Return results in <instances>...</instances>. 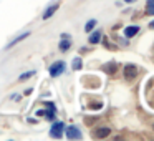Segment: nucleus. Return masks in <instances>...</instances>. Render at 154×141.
<instances>
[{"mask_svg":"<svg viewBox=\"0 0 154 141\" xmlns=\"http://www.w3.org/2000/svg\"><path fill=\"white\" fill-rule=\"evenodd\" d=\"M63 71H65V61H55L50 67V77L57 78V77H60Z\"/></svg>","mask_w":154,"mask_h":141,"instance_id":"1","label":"nucleus"},{"mask_svg":"<svg viewBox=\"0 0 154 141\" xmlns=\"http://www.w3.org/2000/svg\"><path fill=\"white\" fill-rule=\"evenodd\" d=\"M63 123L61 121H58V123H55L53 126H51V130H50V136L51 138H61V134H63Z\"/></svg>","mask_w":154,"mask_h":141,"instance_id":"2","label":"nucleus"},{"mask_svg":"<svg viewBox=\"0 0 154 141\" xmlns=\"http://www.w3.org/2000/svg\"><path fill=\"white\" fill-rule=\"evenodd\" d=\"M136 75H137L136 65H126L124 67V77H126V80H133V78H136Z\"/></svg>","mask_w":154,"mask_h":141,"instance_id":"3","label":"nucleus"},{"mask_svg":"<svg viewBox=\"0 0 154 141\" xmlns=\"http://www.w3.org/2000/svg\"><path fill=\"white\" fill-rule=\"evenodd\" d=\"M70 47H71V37L66 33H63L61 35V40H60V50L66 52V50H70Z\"/></svg>","mask_w":154,"mask_h":141,"instance_id":"4","label":"nucleus"},{"mask_svg":"<svg viewBox=\"0 0 154 141\" xmlns=\"http://www.w3.org/2000/svg\"><path fill=\"white\" fill-rule=\"evenodd\" d=\"M66 138L68 139H80L81 138V133L76 126H68L66 128Z\"/></svg>","mask_w":154,"mask_h":141,"instance_id":"5","label":"nucleus"},{"mask_svg":"<svg viewBox=\"0 0 154 141\" xmlns=\"http://www.w3.org/2000/svg\"><path fill=\"white\" fill-rule=\"evenodd\" d=\"M58 7H60V4H58V2H57V4H53V5H50V7H48L47 10L43 12V20H47V18L53 17V14L58 10Z\"/></svg>","mask_w":154,"mask_h":141,"instance_id":"6","label":"nucleus"},{"mask_svg":"<svg viewBox=\"0 0 154 141\" xmlns=\"http://www.w3.org/2000/svg\"><path fill=\"white\" fill-rule=\"evenodd\" d=\"M111 130L109 128H98L96 131H94V138H100V139H103V138L109 136Z\"/></svg>","mask_w":154,"mask_h":141,"instance_id":"7","label":"nucleus"},{"mask_svg":"<svg viewBox=\"0 0 154 141\" xmlns=\"http://www.w3.org/2000/svg\"><path fill=\"white\" fill-rule=\"evenodd\" d=\"M137 32H139V27H137V25H131V27H126V28H124V35H126L128 38L134 37Z\"/></svg>","mask_w":154,"mask_h":141,"instance_id":"8","label":"nucleus"},{"mask_svg":"<svg viewBox=\"0 0 154 141\" xmlns=\"http://www.w3.org/2000/svg\"><path fill=\"white\" fill-rule=\"evenodd\" d=\"M28 35H30V33H28V32H23V33H22V35H18V37H17V38H14V40H12V42H10V43H8V45H7V48H10V47H14V45H15V43H18V42H22V40H25V38H27V37H28Z\"/></svg>","mask_w":154,"mask_h":141,"instance_id":"9","label":"nucleus"},{"mask_svg":"<svg viewBox=\"0 0 154 141\" xmlns=\"http://www.w3.org/2000/svg\"><path fill=\"white\" fill-rule=\"evenodd\" d=\"M104 71H106V73H111V75H113L114 71H116V63H114V61H109V63H106V65H104Z\"/></svg>","mask_w":154,"mask_h":141,"instance_id":"10","label":"nucleus"},{"mask_svg":"<svg viewBox=\"0 0 154 141\" xmlns=\"http://www.w3.org/2000/svg\"><path fill=\"white\" fill-rule=\"evenodd\" d=\"M100 38H101V32H94V33L90 35V43L91 45L98 43V42H100Z\"/></svg>","mask_w":154,"mask_h":141,"instance_id":"11","label":"nucleus"},{"mask_svg":"<svg viewBox=\"0 0 154 141\" xmlns=\"http://www.w3.org/2000/svg\"><path fill=\"white\" fill-rule=\"evenodd\" d=\"M35 75V71L32 70V71H27V73H23V75H20V78H18V80L20 81H25V80H28V78H32Z\"/></svg>","mask_w":154,"mask_h":141,"instance_id":"12","label":"nucleus"},{"mask_svg":"<svg viewBox=\"0 0 154 141\" xmlns=\"http://www.w3.org/2000/svg\"><path fill=\"white\" fill-rule=\"evenodd\" d=\"M147 14L149 15H154V0H147Z\"/></svg>","mask_w":154,"mask_h":141,"instance_id":"13","label":"nucleus"},{"mask_svg":"<svg viewBox=\"0 0 154 141\" xmlns=\"http://www.w3.org/2000/svg\"><path fill=\"white\" fill-rule=\"evenodd\" d=\"M81 65H83L81 63V58H75L73 60V68L75 70H81Z\"/></svg>","mask_w":154,"mask_h":141,"instance_id":"14","label":"nucleus"},{"mask_svg":"<svg viewBox=\"0 0 154 141\" xmlns=\"http://www.w3.org/2000/svg\"><path fill=\"white\" fill-rule=\"evenodd\" d=\"M94 25H96V20H90V22L86 24V27H85V30H86V32H91V30L94 28Z\"/></svg>","mask_w":154,"mask_h":141,"instance_id":"15","label":"nucleus"},{"mask_svg":"<svg viewBox=\"0 0 154 141\" xmlns=\"http://www.w3.org/2000/svg\"><path fill=\"white\" fill-rule=\"evenodd\" d=\"M149 27H151V28H154V20H152V22H151V24H149Z\"/></svg>","mask_w":154,"mask_h":141,"instance_id":"16","label":"nucleus"},{"mask_svg":"<svg viewBox=\"0 0 154 141\" xmlns=\"http://www.w3.org/2000/svg\"><path fill=\"white\" fill-rule=\"evenodd\" d=\"M126 2H128V4H131V2H134V0H126Z\"/></svg>","mask_w":154,"mask_h":141,"instance_id":"17","label":"nucleus"}]
</instances>
